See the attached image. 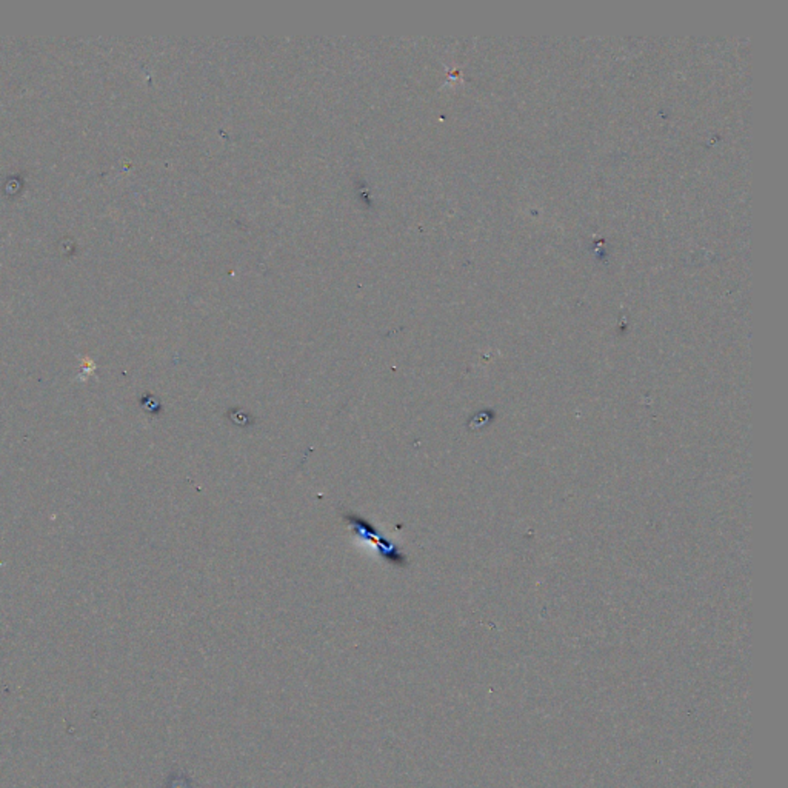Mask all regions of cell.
Wrapping results in <instances>:
<instances>
[{
    "instance_id": "cell-1",
    "label": "cell",
    "mask_w": 788,
    "mask_h": 788,
    "mask_svg": "<svg viewBox=\"0 0 788 788\" xmlns=\"http://www.w3.org/2000/svg\"><path fill=\"white\" fill-rule=\"evenodd\" d=\"M346 522L353 525L367 539L374 540L376 546L379 547V550L382 551L383 556L387 557V561L391 562L394 565H398V567H406L407 557L398 548H394L390 542H383L382 538H376L378 535L374 536V529H372V525L368 524L365 519L357 518L355 514H350V516H346Z\"/></svg>"
}]
</instances>
